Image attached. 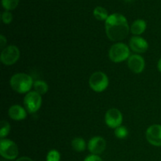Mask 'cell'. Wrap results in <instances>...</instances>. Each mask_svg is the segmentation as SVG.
<instances>
[{
	"label": "cell",
	"mask_w": 161,
	"mask_h": 161,
	"mask_svg": "<svg viewBox=\"0 0 161 161\" xmlns=\"http://www.w3.org/2000/svg\"><path fill=\"white\" fill-rule=\"evenodd\" d=\"M105 29L106 36L113 42L124 40L128 36L130 26L127 18L123 14H110L105 21Z\"/></svg>",
	"instance_id": "cell-1"
},
{
	"label": "cell",
	"mask_w": 161,
	"mask_h": 161,
	"mask_svg": "<svg viewBox=\"0 0 161 161\" xmlns=\"http://www.w3.org/2000/svg\"><path fill=\"white\" fill-rule=\"evenodd\" d=\"M9 84L15 92L18 94H26L31 91L34 82L31 75L24 72H18L11 76Z\"/></svg>",
	"instance_id": "cell-2"
},
{
	"label": "cell",
	"mask_w": 161,
	"mask_h": 161,
	"mask_svg": "<svg viewBox=\"0 0 161 161\" xmlns=\"http://www.w3.org/2000/svg\"><path fill=\"white\" fill-rule=\"evenodd\" d=\"M130 56V49L124 42H118L114 43L108 50L109 59L114 63L125 61Z\"/></svg>",
	"instance_id": "cell-3"
},
{
	"label": "cell",
	"mask_w": 161,
	"mask_h": 161,
	"mask_svg": "<svg viewBox=\"0 0 161 161\" xmlns=\"http://www.w3.org/2000/svg\"><path fill=\"white\" fill-rule=\"evenodd\" d=\"M109 84L108 77L105 73L102 72H94L90 76L89 85L90 87L94 91V92H103L107 89Z\"/></svg>",
	"instance_id": "cell-4"
},
{
	"label": "cell",
	"mask_w": 161,
	"mask_h": 161,
	"mask_svg": "<svg viewBox=\"0 0 161 161\" xmlns=\"http://www.w3.org/2000/svg\"><path fill=\"white\" fill-rule=\"evenodd\" d=\"M19 154L17 145L14 141L3 138L0 141V155L6 160H15Z\"/></svg>",
	"instance_id": "cell-5"
},
{
	"label": "cell",
	"mask_w": 161,
	"mask_h": 161,
	"mask_svg": "<svg viewBox=\"0 0 161 161\" xmlns=\"http://www.w3.org/2000/svg\"><path fill=\"white\" fill-rule=\"evenodd\" d=\"M42 103V95L38 94L35 91L27 93L24 98V105L25 109L31 114L36 113L41 108Z\"/></svg>",
	"instance_id": "cell-6"
},
{
	"label": "cell",
	"mask_w": 161,
	"mask_h": 161,
	"mask_svg": "<svg viewBox=\"0 0 161 161\" xmlns=\"http://www.w3.org/2000/svg\"><path fill=\"white\" fill-rule=\"evenodd\" d=\"M20 54V50L18 47L14 45H9L2 50L0 60L5 65H12L18 61Z\"/></svg>",
	"instance_id": "cell-7"
},
{
	"label": "cell",
	"mask_w": 161,
	"mask_h": 161,
	"mask_svg": "<svg viewBox=\"0 0 161 161\" xmlns=\"http://www.w3.org/2000/svg\"><path fill=\"white\" fill-rule=\"evenodd\" d=\"M105 124L110 128H117L118 127L121 126L123 123L122 113L117 108H110L105 113Z\"/></svg>",
	"instance_id": "cell-8"
},
{
	"label": "cell",
	"mask_w": 161,
	"mask_h": 161,
	"mask_svg": "<svg viewBox=\"0 0 161 161\" xmlns=\"http://www.w3.org/2000/svg\"><path fill=\"white\" fill-rule=\"evenodd\" d=\"M146 137L148 142L153 146H161V125L153 124L146 130Z\"/></svg>",
	"instance_id": "cell-9"
},
{
	"label": "cell",
	"mask_w": 161,
	"mask_h": 161,
	"mask_svg": "<svg viewBox=\"0 0 161 161\" xmlns=\"http://www.w3.org/2000/svg\"><path fill=\"white\" fill-rule=\"evenodd\" d=\"M107 143L104 138L101 136H94L88 142L87 148L91 154L100 155L106 149Z\"/></svg>",
	"instance_id": "cell-10"
},
{
	"label": "cell",
	"mask_w": 161,
	"mask_h": 161,
	"mask_svg": "<svg viewBox=\"0 0 161 161\" xmlns=\"http://www.w3.org/2000/svg\"><path fill=\"white\" fill-rule=\"evenodd\" d=\"M127 65L130 70L135 74H139L144 71L146 61L139 54H132L127 59Z\"/></svg>",
	"instance_id": "cell-11"
},
{
	"label": "cell",
	"mask_w": 161,
	"mask_h": 161,
	"mask_svg": "<svg viewBox=\"0 0 161 161\" xmlns=\"http://www.w3.org/2000/svg\"><path fill=\"white\" fill-rule=\"evenodd\" d=\"M129 47L132 51L138 54L147 51L149 48V43L144 38L138 36H134L129 40Z\"/></svg>",
	"instance_id": "cell-12"
},
{
	"label": "cell",
	"mask_w": 161,
	"mask_h": 161,
	"mask_svg": "<svg viewBox=\"0 0 161 161\" xmlns=\"http://www.w3.org/2000/svg\"><path fill=\"white\" fill-rule=\"evenodd\" d=\"M8 115L14 120L21 121L27 117V110L21 105H14L8 110Z\"/></svg>",
	"instance_id": "cell-13"
},
{
	"label": "cell",
	"mask_w": 161,
	"mask_h": 161,
	"mask_svg": "<svg viewBox=\"0 0 161 161\" xmlns=\"http://www.w3.org/2000/svg\"><path fill=\"white\" fill-rule=\"evenodd\" d=\"M146 21L143 19H137L133 23L131 24L130 27V31L134 36H138L142 35L145 32L146 30Z\"/></svg>",
	"instance_id": "cell-14"
},
{
	"label": "cell",
	"mask_w": 161,
	"mask_h": 161,
	"mask_svg": "<svg viewBox=\"0 0 161 161\" xmlns=\"http://www.w3.org/2000/svg\"><path fill=\"white\" fill-rule=\"evenodd\" d=\"M72 147L75 152H83L86 149V143L83 138L77 137L72 139Z\"/></svg>",
	"instance_id": "cell-15"
},
{
	"label": "cell",
	"mask_w": 161,
	"mask_h": 161,
	"mask_svg": "<svg viewBox=\"0 0 161 161\" xmlns=\"http://www.w3.org/2000/svg\"><path fill=\"white\" fill-rule=\"evenodd\" d=\"M33 88H34V91L38 94H39L40 95H44L48 91L49 86L43 80H36L34 82Z\"/></svg>",
	"instance_id": "cell-16"
},
{
	"label": "cell",
	"mask_w": 161,
	"mask_h": 161,
	"mask_svg": "<svg viewBox=\"0 0 161 161\" xmlns=\"http://www.w3.org/2000/svg\"><path fill=\"white\" fill-rule=\"evenodd\" d=\"M93 14H94V17L98 20H106L107 18L108 17V13L105 8L102 7V6H97L94 8V11H93Z\"/></svg>",
	"instance_id": "cell-17"
},
{
	"label": "cell",
	"mask_w": 161,
	"mask_h": 161,
	"mask_svg": "<svg viewBox=\"0 0 161 161\" xmlns=\"http://www.w3.org/2000/svg\"><path fill=\"white\" fill-rule=\"evenodd\" d=\"M10 129L11 127L9 122L4 120V119L0 122V138H1V139H3V138H5V137L9 135Z\"/></svg>",
	"instance_id": "cell-18"
},
{
	"label": "cell",
	"mask_w": 161,
	"mask_h": 161,
	"mask_svg": "<svg viewBox=\"0 0 161 161\" xmlns=\"http://www.w3.org/2000/svg\"><path fill=\"white\" fill-rule=\"evenodd\" d=\"M19 2L20 0H2V5L6 11H11L17 7Z\"/></svg>",
	"instance_id": "cell-19"
},
{
	"label": "cell",
	"mask_w": 161,
	"mask_h": 161,
	"mask_svg": "<svg viewBox=\"0 0 161 161\" xmlns=\"http://www.w3.org/2000/svg\"><path fill=\"white\" fill-rule=\"evenodd\" d=\"M114 134L116 138L119 139H125L128 136V130L126 127L121 125L115 129Z\"/></svg>",
	"instance_id": "cell-20"
},
{
	"label": "cell",
	"mask_w": 161,
	"mask_h": 161,
	"mask_svg": "<svg viewBox=\"0 0 161 161\" xmlns=\"http://www.w3.org/2000/svg\"><path fill=\"white\" fill-rule=\"evenodd\" d=\"M61 154L56 149H51L48 152L46 161H60Z\"/></svg>",
	"instance_id": "cell-21"
},
{
	"label": "cell",
	"mask_w": 161,
	"mask_h": 161,
	"mask_svg": "<svg viewBox=\"0 0 161 161\" xmlns=\"http://www.w3.org/2000/svg\"><path fill=\"white\" fill-rule=\"evenodd\" d=\"M2 20L6 25H9L13 20V14H11L10 11H4L2 14Z\"/></svg>",
	"instance_id": "cell-22"
},
{
	"label": "cell",
	"mask_w": 161,
	"mask_h": 161,
	"mask_svg": "<svg viewBox=\"0 0 161 161\" xmlns=\"http://www.w3.org/2000/svg\"><path fill=\"white\" fill-rule=\"evenodd\" d=\"M83 161H103V160L98 155L91 154V155H88Z\"/></svg>",
	"instance_id": "cell-23"
},
{
	"label": "cell",
	"mask_w": 161,
	"mask_h": 161,
	"mask_svg": "<svg viewBox=\"0 0 161 161\" xmlns=\"http://www.w3.org/2000/svg\"><path fill=\"white\" fill-rule=\"evenodd\" d=\"M6 42H7V40H6V37L3 35H1L0 36V47H1L2 50L6 47Z\"/></svg>",
	"instance_id": "cell-24"
},
{
	"label": "cell",
	"mask_w": 161,
	"mask_h": 161,
	"mask_svg": "<svg viewBox=\"0 0 161 161\" xmlns=\"http://www.w3.org/2000/svg\"><path fill=\"white\" fill-rule=\"evenodd\" d=\"M16 161H34L33 160H31L30 157H20V158L17 159Z\"/></svg>",
	"instance_id": "cell-25"
},
{
	"label": "cell",
	"mask_w": 161,
	"mask_h": 161,
	"mask_svg": "<svg viewBox=\"0 0 161 161\" xmlns=\"http://www.w3.org/2000/svg\"><path fill=\"white\" fill-rule=\"evenodd\" d=\"M157 69H158V70L161 72V58L159 59L158 63H157Z\"/></svg>",
	"instance_id": "cell-26"
}]
</instances>
